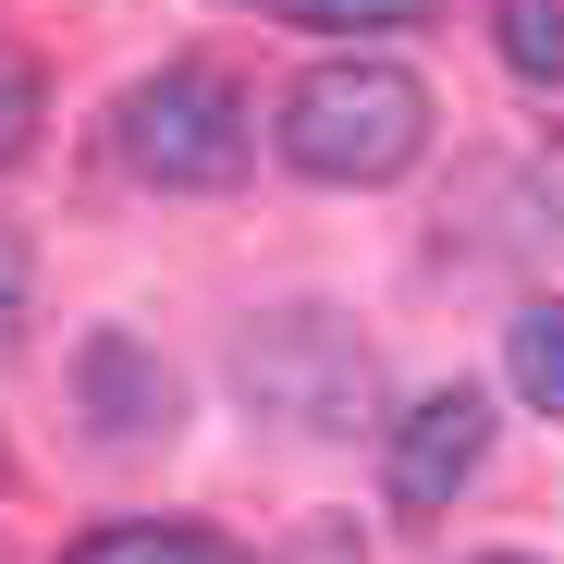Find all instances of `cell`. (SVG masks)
<instances>
[{"label":"cell","instance_id":"6da1fadb","mask_svg":"<svg viewBox=\"0 0 564 564\" xmlns=\"http://www.w3.org/2000/svg\"><path fill=\"white\" fill-rule=\"evenodd\" d=\"M270 148L307 184H393L430 148V86L405 62H356V50L307 62L295 86H282V111H270Z\"/></svg>","mask_w":564,"mask_h":564},{"label":"cell","instance_id":"7a4b0ae2","mask_svg":"<svg viewBox=\"0 0 564 564\" xmlns=\"http://www.w3.org/2000/svg\"><path fill=\"white\" fill-rule=\"evenodd\" d=\"M111 148L135 184H172V197H197V184H234L258 160V99L221 74V62H160L148 86H123L111 111Z\"/></svg>","mask_w":564,"mask_h":564},{"label":"cell","instance_id":"3957f363","mask_svg":"<svg viewBox=\"0 0 564 564\" xmlns=\"http://www.w3.org/2000/svg\"><path fill=\"white\" fill-rule=\"evenodd\" d=\"M368 344L332 319V307H282V319H258L246 344H234V393L258 405V417H295V430H356L368 417Z\"/></svg>","mask_w":564,"mask_h":564},{"label":"cell","instance_id":"277c9868","mask_svg":"<svg viewBox=\"0 0 564 564\" xmlns=\"http://www.w3.org/2000/svg\"><path fill=\"white\" fill-rule=\"evenodd\" d=\"M479 454H491V405L466 393V381L430 393L417 417H393V503H417V516L454 503L466 479H479Z\"/></svg>","mask_w":564,"mask_h":564},{"label":"cell","instance_id":"5b68a950","mask_svg":"<svg viewBox=\"0 0 564 564\" xmlns=\"http://www.w3.org/2000/svg\"><path fill=\"white\" fill-rule=\"evenodd\" d=\"M74 393H86V417H99L111 442H160L172 430V368L135 344V332H99L74 356Z\"/></svg>","mask_w":564,"mask_h":564},{"label":"cell","instance_id":"8992f818","mask_svg":"<svg viewBox=\"0 0 564 564\" xmlns=\"http://www.w3.org/2000/svg\"><path fill=\"white\" fill-rule=\"evenodd\" d=\"M503 381H516L540 417H564V307H552V295L516 307V332H503Z\"/></svg>","mask_w":564,"mask_h":564},{"label":"cell","instance_id":"52a82bcc","mask_svg":"<svg viewBox=\"0 0 564 564\" xmlns=\"http://www.w3.org/2000/svg\"><path fill=\"white\" fill-rule=\"evenodd\" d=\"M62 564H246V552L209 540V528H99V540H74Z\"/></svg>","mask_w":564,"mask_h":564},{"label":"cell","instance_id":"ba28073f","mask_svg":"<svg viewBox=\"0 0 564 564\" xmlns=\"http://www.w3.org/2000/svg\"><path fill=\"white\" fill-rule=\"evenodd\" d=\"M503 74H528V86H564V0H503Z\"/></svg>","mask_w":564,"mask_h":564},{"label":"cell","instance_id":"9c48e42d","mask_svg":"<svg viewBox=\"0 0 564 564\" xmlns=\"http://www.w3.org/2000/svg\"><path fill=\"white\" fill-rule=\"evenodd\" d=\"M246 13H282V25H417L442 0H246Z\"/></svg>","mask_w":564,"mask_h":564},{"label":"cell","instance_id":"30bf717a","mask_svg":"<svg viewBox=\"0 0 564 564\" xmlns=\"http://www.w3.org/2000/svg\"><path fill=\"white\" fill-rule=\"evenodd\" d=\"M37 111H50V99H37V62H25V50H0V172L37 148Z\"/></svg>","mask_w":564,"mask_h":564},{"label":"cell","instance_id":"8fae6325","mask_svg":"<svg viewBox=\"0 0 564 564\" xmlns=\"http://www.w3.org/2000/svg\"><path fill=\"white\" fill-rule=\"evenodd\" d=\"M25 282H37V270H25V246H13V221H0V356L25 344Z\"/></svg>","mask_w":564,"mask_h":564},{"label":"cell","instance_id":"7c38bea8","mask_svg":"<svg viewBox=\"0 0 564 564\" xmlns=\"http://www.w3.org/2000/svg\"><path fill=\"white\" fill-rule=\"evenodd\" d=\"M491 564H516V552H491Z\"/></svg>","mask_w":564,"mask_h":564}]
</instances>
